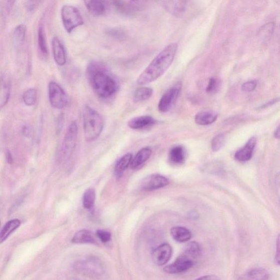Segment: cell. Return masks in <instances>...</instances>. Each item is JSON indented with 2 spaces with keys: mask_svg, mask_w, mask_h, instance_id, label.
Instances as JSON below:
<instances>
[{
  "mask_svg": "<svg viewBox=\"0 0 280 280\" xmlns=\"http://www.w3.org/2000/svg\"><path fill=\"white\" fill-rule=\"evenodd\" d=\"M87 75L93 91L101 99H108L118 92L119 83L103 64L94 62L89 64Z\"/></svg>",
  "mask_w": 280,
  "mask_h": 280,
  "instance_id": "obj_1",
  "label": "cell"
},
{
  "mask_svg": "<svg viewBox=\"0 0 280 280\" xmlns=\"http://www.w3.org/2000/svg\"><path fill=\"white\" fill-rule=\"evenodd\" d=\"M177 50L176 43H171L166 46L139 76L136 81L137 84L144 86L158 79L171 66Z\"/></svg>",
  "mask_w": 280,
  "mask_h": 280,
  "instance_id": "obj_2",
  "label": "cell"
},
{
  "mask_svg": "<svg viewBox=\"0 0 280 280\" xmlns=\"http://www.w3.org/2000/svg\"><path fill=\"white\" fill-rule=\"evenodd\" d=\"M201 254V248L199 244L195 241L189 242L179 257L173 263L165 266L164 270L169 274L185 272L195 265Z\"/></svg>",
  "mask_w": 280,
  "mask_h": 280,
  "instance_id": "obj_3",
  "label": "cell"
},
{
  "mask_svg": "<svg viewBox=\"0 0 280 280\" xmlns=\"http://www.w3.org/2000/svg\"><path fill=\"white\" fill-rule=\"evenodd\" d=\"M83 120L86 141L92 142L97 139L104 128L102 117L92 107L86 105L83 110Z\"/></svg>",
  "mask_w": 280,
  "mask_h": 280,
  "instance_id": "obj_4",
  "label": "cell"
},
{
  "mask_svg": "<svg viewBox=\"0 0 280 280\" xmlns=\"http://www.w3.org/2000/svg\"><path fill=\"white\" fill-rule=\"evenodd\" d=\"M78 127L75 122L71 123L65 134L60 151L61 161H67L75 150L76 145Z\"/></svg>",
  "mask_w": 280,
  "mask_h": 280,
  "instance_id": "obj_5",
  "label": "cell"
},
{
  "mask_svg": "<svg viewBox=\"0 0 280 280\" xmlns=\"http://www.w3.org/2000/svg\"><path fill=\"white\" fill-rule=\"evenodd\" d=\"M62 19L65 29L69 33L84 23L78 9L71 5H65L62 8Z\"/></svg>",
  "mask_w": 280,
  "mask_h": 280,
  "instance_id": "obj_6",
  "label": "cell"
},
{
  "mask_svg": "<svg viewBox=\"0 0 280 280\" xmlns=\"http://www.w3.org/2000/svg\"><path fill=\"white\" fill-rule=\"evenodd\" d=\"M49 97L54 108L62 109L68 103V98L63 88L56 82L52 81L49 85Z\"/></svg>",
  "mask_w": 280,
  "mask_h": 280,
  "instance_id": "obj_7",
  "label": "cell"
},
{
  "mask_svg": "<svg viewBox=\"0 0 280 280\" xmlns=\"http://www.w3.org/2000/svg\"><path fill=\"white\" fill-rule=\"evenodd\" d=\"M181 90L182 84L181 83H177L168 89L159 101L158 106L159 111L162 113L169 112L175 105Z\"/></svg>",
  "mask_w": 280,
  "mask_h": 280,
  "instance_id": "obj_8",
  "label": "cell"
},
{
  "mask_svg": "<svg viewBox=\"0 0 280 280\" xmlns=\"http://www.w3.org/2000/svg\"><path fill=\"white\" fill-rule=\"evenodd\" d=\"M76 269L80 272L93 276L103 275L104 268L101 261L96 258H88L77 263Z\"/></svg>",
  "mask_w": 280,
  "mask_h": 280,
  "instance_id": "obj_9",
  "label": "cell"
},
{
  "mask_svg": "<svg viewBox=\"0 0 280 280\" xmlns=\"http://www.w3.org/2000/svg\"><path fill=\"white\" fill-rule=\"evenodd\" d=\"M169 183V180L164 176L159 174H153L146 177L143 180L141 188L144 191H153L163 188Z\"/></svg>",
  "mask_w": 280,
  "mask_h": 280,
  "instance_id": "obj_10",
  "label": "cell"
},
{
  "mask_svg": "<svg viewBox=\"0 0 280 280\" xmlns=\"http://www.w3.org/2000/svg\"><path fill=\"white\" fill-rule=\"evenodd\" d=\"M172 254V249L168 243H163L154 250L152 254L153 263L162 266L168 263Z\"/></svg>",
  "mask_w": 280,
  "mask_h": 280,
  "instance_id": "obj_11",
  "label": "cell"
},
{
  "mask_svg": "<svg viewBox=\"0 0 280 280\" xmlns=\"http://www.w3.org/2000/svg\"><path fill=\"white\" fill-rule=\"evenodd\" d=\"M257 144V139L252 137L246 142V144L235 154V159L238 162L243 163L251 159L255 147Z\"/></svg>",
  "mask_w": 280,
  "mask_h": 280,
  "instance_id": "obj_12",
  "label": "cell"
},
{
  "mask_svg": "<svg viewBox=\"0 0 280 280\" xmlns=\"http://www.w3.org/2000/svg\"><path fill=\"white\" fill-rule=\"evenodd\" d=\"M54 59L59 66H64L67 63V53L61 41L58 37H54L52 41Z\"/></svg>",
  "mask_w": 280,
  "mask_h": 280,
  "instance_id": "obj_13",
  "label": "cell"
},
{
  "mask_svg": "<svg viewBox=\"0 0 280 280\" xmlns=\"http://www.w3.org/2000/svg\"><path fill=\"white\" fill-rule=\"evenodd\" d=\"M269 272L263 267H254L243 273L237 280H270Z\"/></svg>",
  "mask_w": 280,
  "mask_h": 280,
  "instance_id": "obj_14",
  "label": "cell"
},
{
  "mask_svg": "<svg viewBox=\"0 0 280 280\" xmlns=\"http://www.w3.org/2000/svg\"><path fill=\"white\" fill-rule=\"evenodd\" d=\"M156 121L150 116H143L133 118L128 122V126L133 129H141L151 127Z\"/></svg>",
  "mask_w": 280,
  "mask_h": 280,
  "instance_id": "obj_15",
  "label": "cell"
},
{
  "mask_svg": "<svg viewBox=\"0 0 280 280\" xmlns=\"http://www.w3.org/2000/svg\"><path fill=\"white\" fill-rule=\"evenodd\" d=\"M217 117L218 115L215 112L210 110L203 111L196 115L195 121L200 126H207L215 122Z\"/></svg>",
  "mask_w": 280,
  "mask_h": 280,
  "instance_id": "obj_16",
  "label": "cell"
},
{
  "mask_svg": "<svg viewBox=\"0 0 280 280\" xmlns=\"http://www.w3.org/2000/svg\"><path fill=\"white\" fill-rule=\"evenodd\" d=\"M171 236L177 242L183 243L191 239L192 233L190 231L181 226H176L170 230Z\"/></svg>",
  "mask_w": 280,
  "mask_h": 280,
  "instance_id": "obj_17",
  "label": "cell"
},
{
  "mask_svg": "<svg viewBox=\"0 0 280 280\" xmlns=\"http://www.w3.org/2000/svg\"><path fill=\"white\" fill-rule=\"evenodd\" d=\"M84 3L88 11L94 16H101L106 13L107 5L104 1H99V0L88 1V0Z\"/></svg>",
  "mask_w": 280,
  "mask_h": 280,
  "instance_id": "obj_18",
  "label": "cell"
},
{
  "mask_svg": "<svg viewBox=\"0 0 280 280\" xmlns=\"http://www.w3.org/2000/svg\"><path fill=\"white\" fill-rule=\"evenodd\" d=\"M152 151L150 147H145L141 149L133 159L131 163V168L135 169L144 164L150 158Z\"/></svg>",
  "mask_w": 280,
  "mask_h": 280,
  "instance_id": "obj_19",
  "label": "cell"
},
{
  "mask_svg": "<svg viewBox=\"0 0 280 280\" xmlns=\"http://www.w3.org/2000/svg\"><path fill=\"white\" fill-rule=\"evenodd\" d=\"M136 2H112L113 5L116 10L120 13L125 15H131L134 13L138 8L139 4H136Z\"/></svg>",
  "mask_w": 280,
  "mask_h": 280,
  "instance_id": "obj_20",
  "label": "cell"
},
{
  "mask_svg": "<svg viewBox=\"0 0 280 280\" xmlns=\"http://www.w3.org/2000/svg\"><path fill=\"white\" fill-rule=\"evenodd\" d=\"M21 220L18 219H12L4 226L0 235V242L3 243L13 234L14 232L20 227Z\"/></svg>",
  "mask_w": 280,
  "mask_h": 280,
  "instance_id": "obj_21",
  "label": "cell"
},
{
  "mask_svg": "<svg viewBox=\"0 0 280 280\" xmlns=\"http://www.w3.org/2000/svg\"><path fill=\"white\" fill-rule=\"evenodd\" d=\"M133 156L132 154H125L121 159H119L115 168V173L117 177H121L124 172L132 163Z\"/></svg>",
  "mask_w": 280,
  "mask_h": 280,
  "instance_id": "obj_22",
  "label": "cell"
},
{
  "mask_svg": "<svg viewBox=\"0 0 280 280\" xmlns=\"http://www.w3.org/2000/svg\"><path fill=\"white\" fill-rule=\"evenodd\" d=\"M11 86L9 81L6 77H2L1 94H0V106L3 108L7 105L10 100Z\"/></svg>",
  "mask_w": 280,
  "mask_h": 280,
  "instance_id": "obj_23",
  "label": "cell"
},
{
  "mask_svg": "<svg viewBox=\"0 0 280 280\" xmlns=\"http://www.w3.org/2000/svg\"><path fill=\"white\" fill-rule=\"evenodd\" d=\"M164 3L165 8L169 13L177 16L184 13L187 4V2L181 1L165 2Z\"/></svg>",
  "mask_w": 280,
  "mask_h": 280,
  "instance_id": "obj_24",
  "label": "cell"
},
{
  "mask_svg": "<svg viewBox=\"0 0 280 280\" xmlns=\"http://www.w3.org/2000/svg\"><path fill=\"white\" fill-rule=\"evenodd\" d=\"M170 162L175 164H182L185 160V152L180 146L171 149L169 153Z\"/></svg>",
  "mask_w": 280,
  "mask_h": 280,
  "instance_id": "obj_25",
  "label": "cell"
},
{
  "mask_svg": "<svg viewBox=\"0 0 280 280\" xmlns=\"http://www.w3.org/2000/svg\"><path fill=\"white\" fill-rule=\"evenodd\" d=\"M72 241L76 243H94L95 240L90 231L81 230L74 236Z\"/></svg>",
  "mask_w": 280,
  "mask_h": 280,
  "instance_id": "obj_26",
  "label": "cell"
},
{
  "mask_svg": "<svg viewBox=\"0 0 280 280\" xmlns=\"http://www.w3.org/2000/svg\"><path fill=\"white\" fill-rule=\"evenodd\" d=\"M153 90L149 87H142L136 89L134 94V101L135 103H141L151 98Z\"/></svg>",
  "mask_w": 280,
  "mask_h": 280,
  "instance_id": "obj_27",
  "label": "cell"
},
{
  "mask_svg": "<svg viewBox=\"0 0 280 280\" xmlns=\"http://www.w3.org/2000/svg\"><path fill=\"white\" fill-rule=\"evenodd\" d=\"M275 29V23L270 22L262 26L258 33V38L263 41L270 40Z\"/></svg>",
  "mask_w": 280,
  "mask_h": 280,
  "instance_id": "obj_28",
  "label": "cell"
},
{
  "mask_svg": "<svg viewBox=\"0 0 280 280\" xmlns=\"http://www.w3.org/2000/svg\"><path fill=\"white\" fill-rule=\"evenodd\" d=\"M96 194L93 188H89L86 190L83 195V205L87 209H91L95 204Z\"/></svg>",
  "mask_w": 280,
  "mask_h": 280,
  "instance_id": "obj_29",
  "label": "cell"
},
{
  "mask_svg": "<svg viewBox=\"0 0 280 280\" xmlns=\"http://www.w3.org/2000/svg\"><path fill=\"white\" fill-rule=\"evenodd\" d=\"M38 39L40 52L42 55L47 56L49 54V50H48L45 32L43 26H40L39 28Z\"/></svg>",
  "mask_w": 280,
  "mask_h": 280,
  "instance_id": "obj_30",
  "label": "cell"
},
{
  "mask_svg": "<svg viewBox=\"0 0 280 280\" xmlns=\"http://www.w3.org/2000/svg\"><path fill=\"white\" fill-rule=\"evenodd\" d=\"M37 91L34 88L28 89L23 94V100L24 103L28 106H32L37 102Z\"/></svg>",
  "mask_w": 280,
  "mask_h": 280,
  "instance_id": "obj_31",
  "label": "cell"
},
{
  "mask_svg": "<svg viewBox=\"0 0 280 280\" xmlns=\"http://www.w3.org/2000/svg\"><path fill=\"white\" fill-rule=\"evenodd\" d=\"M27 32L26 26L21 25L17 26L14 32V40L18 45H21L25 41Z\"/></svg>",
  "mask_w": 280,
  "mask_h": 280,
  "instance_id": "obj_32",
  "label": "cell"
},
{
  "mask_svg": "<svg viewBox=\"0 0 280 280\" xmlns=\"http://www.w3.org/2000/svg\"><path fill=\"white\" fill-rule=\"evenodd\" d=\"M225 136L220 134L214 137L211 142V148L213 152H217L221 148L224 144Z\"/></svg>",
  "mask_w": 280,
  "mask_h": 280,
  "instance_id": "obj_33",
  "label": "cell"
},
{
  "mask_svg": "<svg viewBox=\"0 0 280 280\" xmlns=\"http://www.w3.org/2000/svg\"><path fill=\"white\" fill-rule=\"evenodd\" d=\"M220 87V81L216 77H212L208 81L206 88L207 93H213L218 91Z\"/></svg>",
  "mask_w": 280,
  "mask_h": 280,
  "instance_id": "obj_34",
  "label": "cell"
},
{
  "mask_svg": "<svg viewBox=\"0 0 280 280\" xmlns=\"http://www.w3.org/2000/svg\"><path fill=\"white\" fill-rule=\"evenodd\" d=\"M257 86V82L253 80L244 83L241 86L242 91L245 92H251Z\"/></svg>",
  "mask_w": 280,
  "mask_h": 280,
  "instance_id": "obj_35",
  "label": "cell"
},
{
  "mask_svg": "<svg viewBox=\"0 0 280 280\" xmlns=\"http://www.w3.org/2000/svg\"><path fill=\"white\" fill-rule=\"evenodd\" d=\"M100 240L104 243L109 242L111 239V234L109 231L104 230H99L97 233Z\"/></svg>",
  "mask_w": 280,
  "mask_h": 280,
  "instance_id": "obj_36",
  "label": "cell"
},
{
  "mask_svg": "<svg viewBox=\"0 0 280 280\" xmlns=\"http://www.w3.org/2000/svg\"><path fill=\"white\" fill-rule=\"evenodd\" d=\"M108 32L110 35L117 39H122L125 36V33L122 30L119 29H112Z\"/></svg>",
  "mask_w": 280,
  "mask_h": 280,
  "instance_id": "obj_37",
  "label": "cell"
},
{
  "mask_svg": "<svg viewBox=\"0 0 280 280\" xmlns=\"http://www.w3.org/2000/svg\"><path fill=\"white\" fill-rule=\"evenodd\" d=\"M275 260L276 264L280 266V234L278 235L276 240Z\"/></svg>",
  "mask_w": 280,
  "mask_h": 280,
  "instance_id": "obj_38",
  "label": "cell"
},
{
  "mask_svg": "<svg viewBox=\"0 0 280 280\" xmlns=\"http://www.w3.org/2000/svg\"><path fill=\"white\" fill-rule=\"evenodd\" d=\"M279 101H280V98L273 99L271 100L268 101V102L266 103L265 104L260 106L259 107H258L257 109L262 110V109H265L268 108V107H269L273 105H275V104L279 102Z\"/></svg>",
  "mask_w": 280,
  "mask_h": 280,
  "instance_id": "obj_39",
  "label": "cell"
},
{
  "mask_svg": "<svg viewBox=\"0 0 280 280\" xmlns=\"http://www.w3.org/2000/svg\"><path fill=\"white\" fill-rule=\"evenodd\" d=\"M275 188L277 197L280 202V172L276 175L275 177Z\"/></svg>",
  "mask_w": 280,
  "mask_h": 280,
  "instance_id": "obj_40",
  "label": "cell"
},
{
  "mask_svg": "<svg viewBox=\"0 0 280 280\" xmlns=\"http://www.w3.org/2000/svg\"><path fill=\"white\" fill-rule=\"evenodd\" d=\"M195 280H220L219 277L215 275H207L202 276Z\"/></svg>",
  "mask_w": 280,
  "mask_h": 280,
  "instance_id": "obj_41",
  "label": "cell"
},
{
  "mask_svg": "<svg viewBox=\"0 0 280 280\" xmlns=\"http://www.w3.org/2000/svg\"><path fill=\"white\" fill-rule=\"evenodd\" d=\"M274 136L276 139H280V124L276 129L275 133H274Z\"/></svg>",
  "mask_w": 280,
  "mask_h": 280,
  "instance_id": "obj_42",
  "label": "cell"
}]
</instances>
